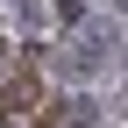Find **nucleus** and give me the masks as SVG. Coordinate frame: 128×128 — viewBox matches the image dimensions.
<instances>
[{
	"instance_id": "1",
	"label": "nucleus",
	"mask_w": 128,
	"mask_h": 128,
	"mask_svg": "<svg viewBox=\"0 0 128 128\" xmlns=\"http://www.w3.org/2000/svg\"><path fill=\"white\" fill-rule=\"evenodd\" d=\"M0 100H7V107H36V78H14V86L0 92Z\"/></svg>"
},
{
	"instance_id": "2",
	"label": "nucleus",
	"mask_w": 128,
	"mask_h": 128,
	"mask_svg": "<svg viewBox=\"0 0 128 128\" xmlns=\"http://www.w3.org/2000/svg\"><path fill=\"white\" fill-rule=\"evenodd\" d=\"M92 114H100V107H92V100H86V92H78V100H64V121H71V128H86Z\"/></svg>"
},
{
	"instance_id": "3",
	"label": "nucleus",
	"mask_w": 128,
	"mask_h": 128,
	"mask_svg": "<svg viewBox=\"0 0 128 128\" xmlns=\"http://www.w3.org/2000/svg\"><path fill=\"white\" fill-rule=\"evenodd\" d=\"M0 57H7V50H0Z\"/></svg>"
}]
</instances>
